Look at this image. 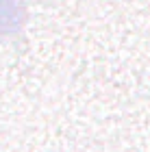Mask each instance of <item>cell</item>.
<instances>
[{
	"label": "cell",
	"mask_w": 150,
	"mask_h": 152,
	"mask_svg": "<svg viewBox=\"0 0 150 152\" xmlns=\"http://www.w3.org/2000/svg\"><path fill=\"white\" fill-rule=\"evenodd\" d=\"M24 24L22 0H0V33H15Z\"/></svg>",
	"instance_id": "1"
}]
</instances>
